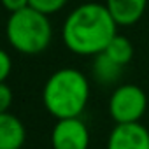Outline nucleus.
Masks as SVG:
<instances>
[{
	"label": "nucleus",
	"instance_id": "obj_8",
	"mask_svg": "<svg viewBox=\"0 0 149 149\" xmlns=\"http://www.w3.org/2000/svg\"><path fill=\"white\" fill-rule=\"evenodd\" d=\"M25 140L26 128L23 121L11 112H0V149H21Z\"/></svg>",
	"mask_w": 149,
	"mask_h": 149
},
{
	"label": "nucleus",
	"instance_id": "obj_15",
	"mask_svg": "<svg viewBox=\"0 0 149 149\" xmlns=\"http://www.w3.org/2000/svg\"><path fill=\"white\" fill-rule=\"evenodd\" d=\"M84 2H90V0H84Z\"/></svg>",
	"mask_w": 149,
	"mask_h": 149
},
{
	"label": "nucleus",
	"instance_id": "obj_5",
	"mask_svg": "<svg viewBox=\"0 0 149 149\" xmlns=\"http://www.w3.org/2000/svg\"><path fill=\"white\" fill-rule=\"evenodd\" d=\"M51 147L53 149H88L90 147V130L83 118H65L56 119L51 130Z\"/></svg>",
	"mask_w": 149,
	"mask_h": 149
},
{
	"label": "nucleus",
	"instance_id": "obj_6",
	"mask_svg": "<svg viewBox=\"0 0 149 149\" xmlns=\"http://www.w3.org/2000/svg\"><path fill=\"white\" fill-rule=\"evenodd\" d=\"M105 149H149V130L142 123L114 125Z\"/></svg>",
	"mask_w": 149,
	"mask_h": 149
},
{
	"label": "nucleus",
	"instance_id": "obj_9",
	"mask_svg": "<svg viewBox=\"0 0 149 149\" xmlns=\"http://www.w3.org/2000/svg\"><path fill=\"white\" fill-rule=\"evenodd\" d=\"M123 68L119 63H116L112 58H109L105 53H100L97 56H93V63H91V70H93V77L97 83L104 84V86H111L116 84L121 79Z\"/></svg>",
	"mask_w": 149,
	"mask_h": 149
},
{
	"label": "nucleus",
	"instance_id": "obj_2",
	"mask_svg": "<svg viewBox=\"0 0 149 149\" xmlns=\"http://www.w3.org/2000/svg\"><path fill=\"white\" fill-rule=\"evenodd\" d=\"M90 100V81L74 67L54 70L42 88V104L56 118H81Z\"/></svg>",
	"mask_w": 149,
	"mask_h": 149
},
{
	"label": "nucleus",
	"instance_id": "obj_10",
	"mask_svg": "<svg viewBox=\"0 0 149 149\" xmlns=\"http://www.w3.org/2000/svg\"><path fill=\"white\" fill-rule=\"evenodd\" d=\"M102 53H105L109 58H112L121 67H126L132 61V58H133V44H132V40L128 37L118 33L109 42V46L105 47V51H102Z\"/></svg>",
	"mask_w": 149,
	"mask_h": 149
},
{
	"label": "nucleus",
	"instance_id": "obj_1",
	"mask_svg": "<svg viewBox=\"0 0 149 149\" xmlns=\"http://www.w3.org/2000/svg\"><path fill=\"white\" fill-rule=\"evenodd\" d=\"M118 35V23L105 4L83 2L72 9L63 21L61 39L65 47L79 56H97Z\"/></svg>",
	"mask_w": 149,
	"mask_h": 149
},
{
	"label": "nucleus",
	"instance_id": "obj_14",
	"mask_svg": "<svg viewBox=\"0 0 149 149\" xmlns=\"http://www.w3.org/2000/svg\"><path fill=\"white\" fill-rule=\"evenodd\" d=\"M0 4H2V7L9 14H13L16 11H21L25 7H28V0H0Z\"/></svg>",
	"mask_w": 149,
	"mask_h": 149
},
{
	"label": "nucleus",
	"instance_id": "obj_3",
	"mask_svg": "<svg viewBox=\"0 0 149 149\" xmlns=\"http://www.w3.org/2000/svg\"><path fill=\"white\" fill-rule=\"evenodd\" d=\"M6 37L9 44L21 54H39L46 51L53 39V25L49 16L25 7L9 14L6 25Z\"/></svg>",
	"mask_w": 149,
	"mask_h": 149
},
{
	"label": "nucleus",
	"instance_id": "obj_4",
	"mask_svg": "<svg viewBox=\"0 0 149 149\" xmlns=\"http://www.w3.org/2000/svg\"><path fill=\"white\" fill-rule=\"evenodd\" d=\"M107 111L116 125L140 123L147 111V95L137 84H119L109 97Z\"/></svg>",
	"mask_w": 149,
	"mask_h": 149
},
{
	"label": "nucleus",
	"instance_id": "obj_11",
	"mask_svg": "<svg viewBox=\"0 0 149 149\" xmlns=\"http://www.w3.org/2000/svg\"><path fill=\"white\" fill-rule=\"evenodd\" d=\"M67 2L68 0H28V7H32L46 16H51V14L60 13L67 6Z\"/></svg>",
	"mask_w": 149,
	"mask_h": 149
},
{
	"label": "nucleus",
	"instance_id": "obj_13",
	"mask_svg": "<svg viewBox=\"0 0 149 149\" xmlns=\"http://www.w3.org/2000/svg\"><path fill=\"white\" fill-rule=\"evenodd\" d=\"M13 105V90L9 84L0 83V112H9Z\"/></svg>",
	"mask_w": 149,
	"mask_h": 149
},
{
	"label": "nucleus",
	"instance_id": "obj_12",
	"mask_svg": "<svg viewBox=\"0 0 149 149\" xmlns=\"http://www.w3.org/2000/svg\"><path fill=\"white\" fill-rule=\"evenodd\" d=\"M11 70H13V60H11L7 51H4L0 47V83H6Z\"/></svg>",
	"mask_w": 149,
	"mask_h": 149
},
{
	"label": "nucleus",
	"instance_id": "obj_7",
	"mask_svg": "<svg viewBox=\"0 0 149 149\" xmlns=\"http://www.w3.org/2000/svg\"><path fill=\"white\" fill-rule=\"evenodd\" d=\"M149 0H105V7L118 26H132L139 23L147 9Z\"/></svg>",
	"mask_w": 149,
	"mask_h": 149
}]
</instances>
